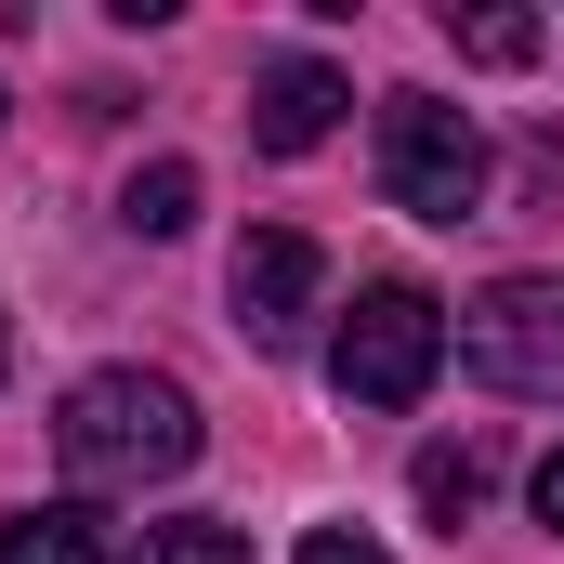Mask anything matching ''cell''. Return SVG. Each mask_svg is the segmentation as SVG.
<instances>
[{
	"label": "cell",
	"instance_id": "obj_1",
	"mask_svg": "<svg viewBox=\"0 0 564 564\" xmlns=\"http://www.w3.org/2000/svg\"><path fill=\"white\" fill-rule=\"evenodd\" d=\"M53 459H66V486H171L184 459H197V394L184 381H158V368H93L66 408H53Z\"/></svg>",
	"mask_w": 564,
	"mask_h": 564
},
{
	"label": "cell",
	"instance_id": "obj_2",
	"mask_svg": "<svg viewBox=\"0 0 564 564\" xmlns=\"http://www.w3.org/2000/svg\"><path fill=\"white\" fill-rule=\"evenodd\" d=\"M433 368H446V302L408 276L355 289V315H341V341H328V381H341V408H421Z\"/></svg>",
	"mask_w": 564,
	"mask_h": 564
},
{
	"label": "cell",
	"instance_id": "obj_3",
	"mask_svg": "<svg viewBox=\"0 0 564 564\" xmlns=\"http://www.w3.org/2000/svg\"><path fill=\"white\" fill-rule=\"evenodd\" d=\"M381 184H394L408 224H473L486 210V132H473V106L394 93L381 106Z\"/></svg>",
	"mask_w": 564,
	"mask_h": 564
},
{
	"label": "cell",
	"instance_id": "obj_4",
	"mask_svg": "<svg viewBox=\"0 0 564 564\" xmlns=\"http://www.w3.org/2000/svg\"><path fill=\"white\" fill-rule=\"evenodd\" d=\"M459 368L564 408V276H499L486 302H459Z\"/></svg>",
	"mask_w": 564,
	"mask_h": 564
},
{
	"label": "cell",
	"instance_id": "obj_5",
	"mask_svg": "<svg viewBox=\"0 0 564 564\" xmlns=\"http://www.w3.org/2000/svg\"><path fill=\"white\" fill-rule=\"evenodd\" d=\"M237 328L263 341V355H302L315 341V302H328V263H315V237H289V224H263V237H237Z\"/></svg>",
	"mask_w": 564,
	"mask_h": 564
},
{
	"label": "cell",
	"instance_id": "obj_6",
	"mask_svg": "<svg viewBox=\"0 0 564 564\" xmlns=\"http://www.w3.org/2000/svg\"><path fill=\"white\" fill-rule=\"evenodd\" d=\"M341 106H355V93H341V66H315V53H276V66L250 79V132L276 144V158L328 144V132H341Z\"/></svg>",
	"mask_w": 564,
	"mask_h": 564
},
{
	"label": "cell",
	"instance_id": "obj_7",
	"mask_svg": "<svg viewBox=\"0 0 564 564\" xmlns=\"http://www.w3.org/2000/svg\"><path fill=\"white\" fill-rule=\"evenodd\" d=\"M0 564H106V512L93 499H53V512H13Z\"/></svg>",
	"mask_w": 564,
	"mask_h": 564
},
{
	"label": "cell",
	"instance_id": "obj_8",
	"mask_svg": "<svg viewBox=\"0 0 564 564\" xmlns=\"http://www.w3.org/2000/svg\"><path fill=\"white\" fill-rule=\"evenodd\" d=\"M132 564H250V539L224 525V512H171V525H144Z\"/></svg>",
	"mask_w": 564,
	"mask_h": 564
},
{
	"label": "cell",
	"instance_id": "obj_9",
	"mask_svg": "<svg viewBox=\"0 0 564 564\" xmlns=\"http://www.w3.org/2000/svg\"><path fill=\"white\" fill-rule=\"evenodd\" d=\"M119 224H132V237H184V224H197V171H184V158H158V171H132Z\"/></svg>",
	"mask_w": 564,
	"mask_h": 564
},
{
	"label": "cell",
	"instance_id": "obj_10",
	"mask_svg": "<svg viewBox=\"0 0 564 564\" xmlns=\"http://www.w3.org/2000/svg\"><path fill=\"white\" fill-rule=\"evenodd\" d=\"M446 40H459L473 66H539L552 26H539V13H459V0H446Z\"/></svg>",
	"mask_w": 564,
	"mask_h": 564
},
{
	"label": "cell",
	"instance_id": "obj_11",
	"mask_svg": "<svg viewBox=\"0 0 564 564\" xmlns=\"http://www.w3.org/2000/svg\"><path fill=\"white\" fill-rule=\"evenodd\" d=\"M473 499H486V459H473V446H433V459H421V512L459 539V525H473Z\"/></svg>",
	"mask_w": 564,
	"mask_h": 564
},
{
	"label": "cell",
	"instance_id": "obj_12",
	"mask_svg": "<svg viewBox=\"0 0 564 564\" xmlns=\"http://www.w3.org/2000/svg\"><path fill=\"white\" fill-rule=\"evenodd\" d=\"M302 564H381V539H355V525H315V539H302Z\"/></svg>",
	"mask_w": 564,
	"mask_h": 564
},
{
	"label": "cell",
	"instance_id": "obj_13",
	"mask_svg": "<svg viewBox=\"0 0 564 564\" xmlns=\"http://www.w3.org/2000/svg\"><path fill=\"white\" fill-rule=\"evenodd\" d=\"M539 525H552V539H564V446H552V459H539Z\"/></svg>",
	"mask_w": 564,
	"mask_h": 564
},
{
	"label": "cell",
	"instance_id": "obj_14",
	"mask_svg": "<svg viewBox=\"0 0 564 564\" xmlns=\"http://www.w3.org/2000/svg\"><path fill=\"white\" fill-rule=\"evenodd\" d=\"M0 355H13V315H0Z\"/></svg>",
	"mask_w": 564,
	"mask_h": 564
}]
</instances>
